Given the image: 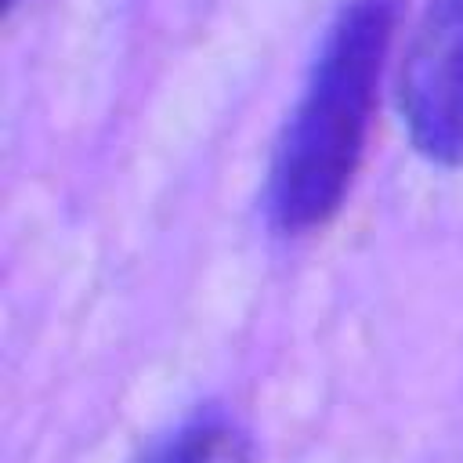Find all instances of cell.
<instances>
[{
  "label": "cell",
  "instance_id": "obj_1",
  "mask_svg": "<svg viewBox=\"0 0 463 463\" xmlns=\"http://www.w3.org/2000/svg\"><path fill=\"white\" fill-rule=\"evenodd\" d=\"M398 11L402 0H344L329 22L268 166L264 210L279 235L322 232L347 203L365 159Z\"/></svg>",
  "mask_w": 463,
  "mask_h": 463
},
{
  "label": "cell",
  "instance_id": "obj_2",
  "mask_svg": "<svg viewBox=\"0 0 463 463\" xmlns=\"http://www.w3.org/2000/svg\"><path fill=\"white\" fill-rule=\"evenodd\" d=\"M398 109L423 159L463 166V0H427L402 58Z\"/></svg>",
  "mask_w": 463,
  "mask_h": 463
},
{
  "label": "cell",
  "instance_id": "obj_3",
  "mask_svg": "<svg viewBox=\"0 0 463 463\" xmlns=\"http://www.w3.org/2000/svg\"><path fill=\"white\" fill-rule=\"evenodd\" d=\"M141 463H253V445L221 412H199L174 427Z\"/></svg>",
  "mask_w": 463,
  "mask_h": 463
},
{
  "label": "cell",
  "instance_id": "obj_4",
  "mask_svg": "<svg viewBox=\"0 0 463 463\" xmlns=\"http://www.w3.org/2000/svg\"><path fill=\"white\" fill-rule=\"evenodd\" d=\"M18 4H22V0H0V11H4V22H11V18H14V11H18Z\"/></svg>",
  "mask_w": 463,
  "mask_h": 463
}]
</instances>
